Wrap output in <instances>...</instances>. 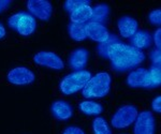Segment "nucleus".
Segmentation results:
<instances>
[{
	"label": "nucleus",
	"instance_id": "nucleus-18",
	"mask_svg": "<svg viewBox=\"0 0 161 134\" xmlns=\"http://www.w3.org/2000/svg\"><path fill=\"white\" fill-rule=\"evenodd\" d=\"M79 109L85 115H100L103 110V107L100 103L93 102V101H83L79 104Z\"/></svg>",
	"mask_w": 161,
	"mask_h": 134
},
{
	"label": "nucleus",
	"instance_id": "nucleus-9",
	"mask_svg": "<svg viewBox=\"0 0 161 134\" xmlns=\"http://www.w3.org/2000/svg\"><path fill=\"white\" fill-rule=\"evenodd\" d=\"M33 61L39 66L45 67L52 70L60 71L64 68L62 59L53 51H40L33 56Z\"/></svg>",
	"mask_w": 161,
	"mask_h": 134
},
{
	"label": "nucleus",
	"instance_id": "nucleus-20",
	"mask_svg": "<svg viewBox=\"0 0 161 134\" xmlns=\"http://www.w3.org/2000/svg\"><path fill=\"white\" fill-rule=\"evenodd\" d=\"M68 32L72 40L74 41H84L86 39V33H85V26L80 24H74L70 23L68 26Z\"/></svg>",
	"mask_w": 161,
	"mask_h": 134
},
{
	"label": "nucleus",
	"instance_id": "nucleus-7",
	"mask_svg": "<svg viewBox=\"0 0 161 134\" xmlns=\"http://www.w3.org/2000/svg\"><path fill=\"white\" fill-rule=\"evenodd\" d=\"M26 6L32 16L44 22L50 20L53 15V6L47 0H28Z\"/></svg>",
	"mask_w": 161,
	"mask_h": 134
},
{
	"label": "nucleus",
	"instance_id": "nucleus-6",
	"mask_svg": "<svg viewBox=\"0 0 161 134\" xmlns=\"http://www.w3.org/2000/svg\"><path fill=\"white\" fill-rule=\"evenodd\" d=\"M156 118L149 110H143L137 115L134 121V134H155Z\"/></svg>",
	"mask_w": 161,
	"mask_h": 134
},
{
	"label": "nucleus",
	"instance_id": "nucleus-4",
	"mask_svg": "<svg viewBox=\"0 0 161 134\" xmlns=\"http://www.w3.org/2000/svg\"><path fill=\"white\" fill-rule=\"evenodd\" d=\"M8 25L10 26V28L24 37L32 35L37 29V20L32 15L26 12L15 13L10 16L8 19Z\"/></svg>",
	"mask_w": 161,
	"mask_h": 134
},
{
	"label": "nucleus",
	"instance_id": "nucleus-29",
	"mask_svg": "<svg viewBox=\"0 0 161 134\" xmlns=\"http://www.w3.org/2000/svg\"><path fill=\"white\" fill-rule=\"evenodd\" d=\"M11 4L12 1H10V0H0V13L3 12L4 10H7Z\"/></svg>",
	"mask_w": 161,
	"mask_h": 134
},
{
	"label": "nucleus",
	"instance_id": "nucleus-11",
	"mask_svg": "<svg viewBox=\"0 0 161 134\" xmlns=\"http://www.w3.org/2000/svg\"><path fill=\"white\" fill-rule=\"evenodd\" d=\"M118 31L123 38H132L139 29V23L131 16H123L117 22Z\"/></svg>",
	"mask_w": 161,
	"mask_h": 134
},
{
	"label": "nucleus",
	"instance_id": "nucleus-25",
	"mask_svg": "<svg viewBox=\"0 0 161 134\" xmlns=\"http://www.w3.org/2000/svg\"><path fill=\"white\" fill-rule=\"evenodd\" d=\"M150 59H152L154 66H160V60H161V55H160V50L155 48L150 54Z\"/></svg>",
	"mask_w": 161,
	"mask_h": 134
},
{
	"label": "nucleus",
	"instance_id": "nucleus-12",
	"mask_svg": "<svg viewBox=\"0 0 161 134\" xmlns=\"http://www.w3.org/2000/svg\"><path fill=\"white\" fill-rule=\"evenodd\" d=\"M52 114L58 120H68L73 116V109L68 102L64 100H57L52 103Z\"/></svg>",
	"mask_w": 161,
	"mask_h": 134
},
{
	"label": "nucleus",
	"instance_id": "nucleus-30",
	"mask_svg": "<svg viewBox=\"0 0 161 134\" xmlns=\"http://www.w3.org/2000/svg\"><path fill=\"white\" fill-rule=\"evenodd\" d=\"M4 37H6V28L2 25V23L0 22V39H2Z\"/></svg>",
	"mask_w": 161,
	"mask_h": 134
},
{
	"label": "nucleus",
	"instance_id": "nucleus-3",
	"mask_svg": "<svg viewBox=\"0 0 161 134\" xmlns=\"http://www.w3.org/2000/svg\"><path fill=\"white\" fill-rule=\"evenodd\" d=\"M92 76V75L89 71H75L62 78V81L59 84V89L62 94H67V96L73 94L84 88Z\"/></svg>",
	"mask_w": 161,
	"mask_h": 134
},
{
	"label": "nucleus",
	"instance_id": "nucleus-21",
	"mask_svg": "<svg viewBox=\"0 0 161 134\" xmlns=\"http://www.w3.org/2000/svg\"><path fill=\"white\" fill-rule=\"evenodd\" d=\"M93 134H112V130L108 121L102 117H97L92 122Z\"/></svg>",
	"mask_w": 161,
	"mask_h": 134
},
{
	"label": "nucleus",
	"instance_id": "nucleus-26",
	"mask_svg": "<svg viewBox=\"0 0 161 134\" xmlns=\"http://www.w3.org/2000/svg\"><path fill=\"white\" fill-rule=\"evenodd\" d=\"M152 107L156 113H158V114L161 113V97L160 96H157L154 100H153Z\"/></svg>",
	"mask_w": 161,
	"mask_h": 134
},
{
	"label": "nucleus",
	"instance_id": "nucleus-15",
	"mask_svg": "<svg viewBox=\"0 0 161 134\" xmlns=\"http://www.w3.org/2000/svg\"><path fill=\"white\" fill-rule=\"evenodd\" d=\"M147 70L146 69H137L136 71H132L129 73L128 77H127V84L131 88H140L143 87L144 88L145 81H146Z\"/></svg>",
	"mask_w": 161,
	"mask_h": 134
},
{
	"label": "nucleus",
	"instance_id": "nucleus-23",
	"mask_svg": "<svg viewBox=\"0 0 161 134\" xmlns=\"http://www.w3.org/2000/svg\"><path fill=\"white\" fill-rule=\"evenodd\" d=\"M118 40V38L116 37V35H110V39H108L106 42L104 43H101V44L98 46V51H99V53H100V55L101 56H103V57H106V50H108V45L111 44V43H113L114 41H117Z\"/></svg>",
	"mask_w": 161,
	"mask_h": 134
},
{
	"label": "nucleus",
	"instance_id": "nucleus-19",
	"mask_svg": "<svg viewBox=\"0 0 161 134\" xmlns=\"http://www.w3.org/2000/svg\"><path fill=\"white\" fill-rule=\"evenodd\" d=\"M108 13H110V8L108 4H98L92 9V22L102 24L108 19Z\"/></svg>",
	"mask_w": 161,
	"mask_h": 134
},
{
	"label": "nucleus",
	"instance_id": "nucleus-28",
	"mask_svg": "<svg viewBox=\"0 0 161 134\" xmlns=\"http://www.w3.org/2000/svg\"><path fill=\"white\" fill-rule=\"evenodd\" d=\"M160 37H161V29H157L154 33V41L156 43V46L158 50H160V46H161V41H160Z\"/></svg>",
	"mask_w": 161,
	"mask_h": 134
},
{
	"label": "nucleus",
	"instance_id": "nucleus-13",
	"mask_svg": "<svg viewBox=\"0 0 161 134\" xmlns=\"http://www.w3.org/2000/svg\"><path fill=\"white\" fill-rule=\"evenodd\" d=\"M92 8L89 3H84L77 7L72 12H70V20L74 24L83 25L84 23L92 19Z\"/></svg>",
	"mask_w": 161,
	"mask_h": 134
},
{
	"label": "nucleus",
	"instance_id": "nucleus-8",
	"mask_svg": "<svg viewBox=\"0 0 161 134\" xmlns=\"http://www.w3.org/2000/svg\"><path fill=\"white\" fill-rule=\"evenodd\" d=\"M7 79L9 83L17 86H25L33 83L36 79V75L32 71L25 67H16L10 70L7 75Z\"/></svg>",
	"mask_w": 161,
	"mask_h": 134
},
{
	"label": "nucleus",
	"instance_id": "nucleus-2",
	"mask_svg": "<svg viewBox=\"0 0 161 134\" xmlns=\"http://www.w3.org/2000/svg\"><path fill=\"white\" fill-rule=\"evenodd\" d=\"M111 75L106 72H100L90 77L88 83L82 89L83 97L87 99H101L110 92L111 89Z\"/></svg>",
	"mask_w": 161,
	"mask_h": 134
},
{
	"label": "nucleus",
	"instance_id": "nucleus-16",
	"mask_svg": "<svg viewBox=\"0 0 161 134\" xmlns=\"http://www.w3.org/2000/svg\"><path fill=\"white\" fill-rule=\"evenodd\" d=\"M161 84V72H160V66H154L150 67L149 71H147L146 81H145L144 88L153 89L156 87L160 86Z\"/></svg>",
	"mask_w": 161,
	"mask_h": 134
},
{
	"label": "nucleus",
	"instance_id": "nucleus-1",
	"mask_svg": "<svg viewBox=\"0 0 161 134\" xmlns=\"http://www.w3.org/2000/svg\"><path fill=\"white\" fill-rule=\"evenodd\" d=\"M106 57L111 60L112 67L118 72H124L139 66L145 60V55L131 45L114 41L106 50Z\"/></svg>",
	"mask_w": 161,
	"mask_h": 134
},
{
	"label": "nucleus",
	"instance_id": "nucleus-14",
	"mask_svg": "<svg viewBox=\"0 0 161 134\" xmlns=\"http://www.w3.org/2000/svg\"><path fill=\"white\" fill-rule=\"evenodd\" d=\"M88 51L86 48H76L71 53L69 57V66L74 70H82L87 63L88 60Z\"/></svg>",
	"mask_w": 161,
	"mask_h": 134
},
{
	"label": "nucleus",
	"instance_id": "nucleus-24",
	"mask_svg": "<svg viewBox=\"0 0 161 134\" xmlns=\"http://www.w3.org/2000/svg\"><path fill=\"white\" fill-rule=\"evenodd\" d=\"M148 20L153 25H160L161 23V11L159 9L153 10L148 15Z\"/></svg>",
	"mask_w": 161,
	"mask_h": 134
},
{
	"label": "nucleus",
	"instance_id": "nucleus-5",
	"mask_svg": "<svg viewBox=\"0 0 161 134\" xmlns=\"http://www.w3.org/2000/svg\"><path fill=\"white\" fill-rule=\"evenodd\" d=\"M139 110L133 105H124L116 110L111 119V123L116 129H125L136 121Z\"/></svg>",
	"mask_w": 161,
	"mask_h": 134
},
{
	"label": "nucleus",
	"instance_id": "nucleus-17",
	"mask_svg": "<svg viewBox=\"0 0 161 134\" xmlns=\"http://www.w3.org/2000/svg\"><path fill=\"white\" fill-rule=\"evenodd\" d=\"M152 37L147 31L145 30H137L136 35L132 37L131 43L133 45V47H136V50H141V48H147L149 47L152 44Z\"/></svg>",
	"mask_w": 161,
	"mask_h": 134
},
{
	"label": "nucleus",
	"instance_id": "nucleus-22",
	"mask_svg": "<svg viewBox=\"0 0 161 134\" xmlns=\"http://www.w3.org/2000/svg\"><path fill=\"white\" fill-rule=\"evenodd\" d=\"M84 3H90V1H87V0H67L64 2V10L68 12H72L74 9Z\"/></svg>",
	"mask_w": 161,
	"mask_h": 134
},
{
	"label": "nucleus",
	"instance_id": "nucleus-27",
	"mask_svg": "<svg viewBox=\"0 0 161 134\" xmlns=\"http://www.w3.org/2000/svg\"><path fill=\"white\" fill-rule=\"evenodd\" d=\"M64 134H85V132L79 127H68L64 131Z\"/></svg>",
	"mask_w": 161,
	"mask_h": 134
},
{
	"label": "nucleus",
	"instance_id": "nucleus-10",
	"mask_svg": "<svg viewBox=\"0 0 161 134\" xmlns=\"http://www.w3.org/2000/svg\"><path fill=\"white\" fill-rule=\"evenodd\" d=\"M85 33L86 37L92 39V41L100 43L106 42L111 35L104 25L95 22H89L87 25H85Z\"/></svg>",
	"mask_w": 161,
	"mask_h": 134
}]
</instances>
